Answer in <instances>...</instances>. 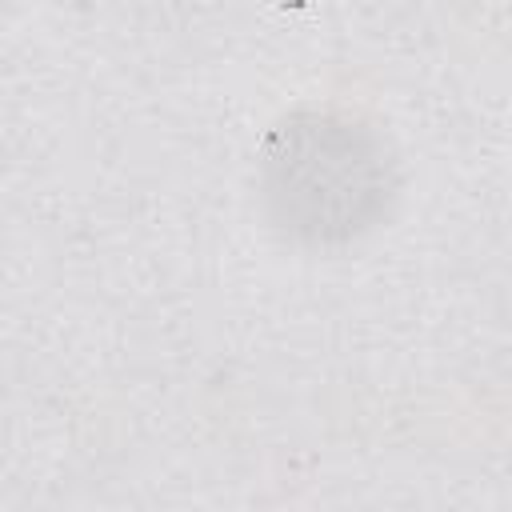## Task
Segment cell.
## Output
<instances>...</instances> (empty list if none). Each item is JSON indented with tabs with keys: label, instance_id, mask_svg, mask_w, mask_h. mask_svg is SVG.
<instances>
[{
	"label": "cell",
	"instance_id": "cell-1",
	"mask_svg": "<svg viewBox=\"0 0 512 512\" xmlns=\"http://www.w3.org/2000/svg\"><path fill=\"white\" fill-rule=\"evenodd\" d=\"M396 176L372 128L348 116L304 112L272 132L264 200L272 220L308 244H340L372 228L392 200Z\"/></svg>",
	"mask_w": 512,
	"mask_h": 512
}]
</instances>
